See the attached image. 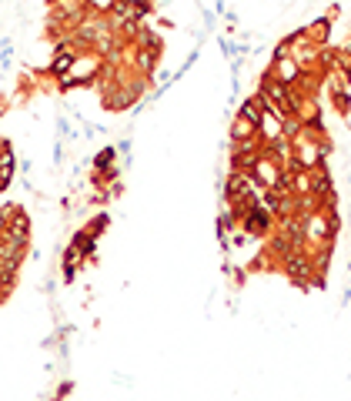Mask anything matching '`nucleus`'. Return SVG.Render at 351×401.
<instances>
[{
    "mask_svg": "<svg viewBox=\"0 0 351 401\" xmlns=\"http://www.w3.org/2000/svg\"><path fill=\"white\" fill-rule=\"evenodd\" d=\"M154 7H141V3H131V0H114V7L107 10L111 17H124V20H147Z\"/></svg>",
    "mask_w": 351,
    "mask_h": 401,
    "instance_id": "obj_3",
    "label": "nucleus"
},
{
    "mask_svg": "<svg viewBox=\"0 0 351 401\" xmlns=\"http://www.w3.org/2000/svg\"><path fill=\"white\" fill-rule=\"evenodd\" d=\"M7 221H10V208H3V211H0V238L7 234Z\"/></svg>",
    "mask_w": 351,
    "mask_h": 401,
    "instance_id": "obj_12",
    "label": "nucleus"
},
{
    "mask_svg": "<svg viewBox=\"0 0 351 401\" xmlns=\"http://www.w3.org/2000/svg\"><path fill=\"white\" fill-rule=\"evenodd\" d=\"M254 134H258V127H254L248 117L237 114L231 121V134H228V141H231V144H237V141H248V137H254Z\"/></svg>",
    "mask_w": 351,
    "mask_h": 401,
    "instance_id": "obj_6",
    "label": "nucleus"
},
{
    "mask_svg": "<svg viewBox=\"0 0 351 401\" xmlns=\"http://www.w3.org/2000/svg\"><path fill=\"white\" fill-rule=\"evenodd\" d=\"M20 171L30 174V171H34V161H30V157H24V161H20Z\"/></svg>",
    "mask_w": 351,
    "mask_h": 401,
    "instance_id": "obj_14",
    "label": "nucleus"
},
{
    "mask_svg": "<svg viewBox=\"0 0 351 401\" xmlns=\"http://www.w3.org/2000/svg\"><path fill=\"white\" fill-rule=\"evenodd\" d=\"M157 60H161V51H147V47H134V67L144 77H151L157 71Z\"/></svg>",
    "mask_w": 351,
    "mask_h": 401,
    "instance_id": "obj_5",
    "label": "nucleus"
},
{
    "mask_svg": "<svg viewBox=\"0 0 351 401\" xmlns=\"http://www.w3.org/2000/svg\"><path fill=\"white\" fill-rule=\"evenodd\" d=\"M87 7H91V10H98V14H107V10L114 7V0H87Z\"/></svg>",
    "mask_w": 351,
    "mask_h": 401,
    "instance_id": "obj_10",
    "label": "nucleus"
},
{
    "mask_svg": "<svg viewBox=\"0 0 351 401\" xmlns=\"http://www.w3.org/2000/svg\"><path fill=\"white\" fill-rule=\"evenodd\" d=\"M107 224H111V217H107V214H98V217H94V221L87 224V234H94V238H100Z\"/></svg>",
    "mask_w": 351,
    "mask_h": 401,
    "instance_id": "obj_9",
    "label": "nucleus"
},
{
    "mask_svg": "<svg viewBox=\"0 0 351 401\" xmlns=\"http://www.w3.org/2000/svg\"><path fill=\"white\" fill-rule=\"evenodd\" d=\"M74 278H78V265H67V261H64V281L74 285Z\"/></svg>",
    "mask_w": 351,
    "mask_h": 401,
    "instance_id": "obj_11",
    "label": "nucleus"
},
{
    "mask_svg": "<svg viewBox=\"0 0 351 401\" xmlns=\"http://www.w3.org/2000/svg\"><path fill=\"white\" fill-rule=\"evenodd\" d=\"M134 47H147V51H161L164 44H161V34L157 30H151L147 24H141V30H137V37L131 40Z\"/></svg>",
    "mask_w": 351,
    "mask_h": 401,
    "instance_id": "obj_7",
    "label": "nucleus"
},
{
    "mask_svg": "<svg viewBox=\"0 0 351 401\" xmlns=\"http://www.w3.org/2000/svg\"><path fill=\"white\" fill-rule=\"evenodd\" d=\"M64 141H57V144H54V164H64Z\"/></svg>",
    "mask_w": 351,
    "mask_h": 401,
    "instance_id": "obj_13",
    "label": "nucleus"
},
{
    "mask_svg": "<svg viewBox=\"0 0 351 401\" xmlns=\"http://www.w3.org/2000/svg\"><path fill=\"white\" fill-rule=\"evenodd\" d=\"M268 74L278 77L281 84H294L298 77H301V64L288 54V57H271V67H268Z\"/></svg>",
    "mask_w": 351,
    "mask_h": 401,
    "instance_id": "obj_1",
    "label": "nucleus"
},
{
    "mask_svg": "<svg viewBox=\"0 0 351 401\" xmlns=\"http://www.w3.org/2000/svg\"><path fill=\"white\" fill-rule=\"evenodd\" d=\"M7 238H14L20 244L30 241V217L20 208H10V221H7Z\"/></svg>",
    "mask_w": 351,
    "mask_h": 401,
    "instance_id": "obj_2",
    "label": "nucleus"
},
{
    "mask_svg": "<svg viewBox=\"0 0 351 401\" xmlns=\"http://www.w3.org/2000/svg\"><path fill=\"white\" fill-rule=\"evenodd\" d=\"M341 74H345V84H348V87H351V67H345Z\"/></svg>",
    "mask_w": 351,
    "mask_h": 401,
    "instance_id": "obj_15",
    "label": "nucleus"
},
{
    "mask_svg": "<svg viewBox=\"0 0 351 401\" xmlns=\"http://www.w3.org/2000/svg\"><path fill=\"white\" fill-rule=\"evenodd\" d=\"M305 30H308V40L318 44V47L332 44V20L328 17H318V20H312V24H305Z\"/></svg>",
    "mask_w": 351,
    "mask_h": 401,
    "instance_id": "obj_4",
    "label": "nucleus"
},
{
    "mask_svg": "<svg viewBox=\"0 0 351 401\" xmlns=\"http://www.w3.org/2000/svg\"><path fill=\"white\" fill-rule=\"evenodd\" d=\"M114 154H117V148H104V151H100L98 157H94V161H91V164H94V168H98V171H107V168H111V164H114Z\"/></svg>",
    "mask_w": 351,
    "mask_h": 401,
    "instance_id": "obj_8",
    "label": "nucleus"
}]
</instances>
